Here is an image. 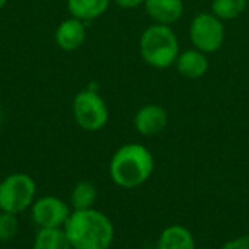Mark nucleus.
<instances>
[{
    "label": "nucleus",
    "instance_id": "1",
    "mask_svg": "<svg viewBox=\"0 0 249 249\" xmlns=\"http://www.w3.org/2000/svg\"><path fill=\"white\" fill-rule=\"evenodd\" d=\"M63 229L71 249H109L115 238L111 219L95 207L73 210Z\"/></svg>",
    "mask_w": 249,
    "mask_h": 249
},
{
    "label": "nucleus",
    "instance_id": "2",
    "mask_svg": "<svg viewBox=\"0 0 249 249\" xmlns=\"http://www.w3.org/2000/svg\"><path fill=\"white\" fill-rule=\"evenodd\" d=\"M108 171L117 187L133 190L149 181L155 171V158L146 146L127 143L115 150Z\"/></svg>",
    "mask_w": 249,
    "mask_h": 249
},
{
    "label": "nucleus",
    "instance_id": "3",
    "mask_svg": "<svg viewBox=\"0 0 249 249\" xmlns=\"http://www.w3.org/2000/svg\"><path fill=\"white\" fill-rule=\"evenodd\" d=\"M139 48L143 61L158 70L174 66L181 53L178 36L172 28L159 23H155L143 31Z\"/></svg>",
    "mask_w": 249,
    "mask_h": 249
},
{
    "label": "nucleus",
    "instance_id": "4",
    "mask_svg": "<svg viewBox=\"0 0 249 249\" xmlns=\"http://www.w3.org/2000/svg\"><path fill=\"white\" fill-rule=\"evenodd\" d=\"M36 200V182L23 172H13L0 181V212L22 214Z\"/></svg>",
    "mask_w": 249,
    "mask_h": 249
},
{
    "label": "nucleus",
    "instance_id": "5",
    "mask_svg": "<svg viewBox=\"0 0 249 249\" xmlns=\"http://www.w3.org/2000/svg\"><path fill=\"white\" fill-rule=\"evenodd\" d=\"M71 111L76 124L82 130L90 133L102 130L109 120L107 102L93 89H83L77 92L73 98Z\"/></svg>",
    "mask_w": 249,
    "mask_h": 249
},
{
    "label": "nucleus",
    "instance_id": "6",
    "mask_svg": "<svg viewBox=\"0 0 249 249\" xmlns=\"http://www.w3.org/2000/svg\"><path fill=\"white\" fill-rule=\"evenodd\" d=\"M226 29L222 19L212 12H201L194 16L190 25V39L194 48L204 54H212L223 47Z\"/></svg>",
    "mask_w": 249,
    "mask_h": 249
},
{
    "label": "nucleus",
    "instance_id": "7",
    "mask_svg": "<svg viewBox=\"0 0 249 249\" xmlns=\"http://www.w3.org/2000/svg\"><path fill=\"white\" fill-rule=\"evenodd\" d=\"M71 212L70 204L55 196L38 197L29 209L31 220L38 229L64 228Z\"/></svg>",
    "mask_w": 249,
    "mask_h": 249
},
{
    "label": "nucleus",
    "instance_id": "8",
    "mask_svg": "<svg viewBox=\"0 0 249 249\" xmlns=\"http://www.w3.org/2000/svg\"><path fill=\"white\" fill-rule=\"evenodd\" d=\"M169 121L168 111L162 105L147 104L143 105L134 115L133 124L139 134L144 137H153L160 134Z\"/></svg>",
    "mask_w": 249,
    "mask_h": 249
},
{
    "label": "nucleus",
    "instance_id": "9",
    "mask_svg": "<svg viewBox=\"0 0 249 249\" xmlns=\"http://www.w3.org/2000/svg\"><path fill=\"white\" fill-rule=\"evenodd\" d=\"M86 22L77 18H67L64 19L55 29L54 39L55 44L67 53L79 50L86 41Z\"/></svg>",
    "mask_w": 249,
    "mask_h": 249
},
{
    "label": "nucleus",
    "instance_id": "10",
    "mask_svg": "<svg viewBox=\"0 0 249 249\" xmlns=\"http://www.w3.org/2000/svg\"><path fill=\"white\" fill-rule=\"evenodd\" d=\"M146 13L159 25H168L178 22L184 15L182 0H146Z\"/></svg>",
    "mask_w": 249,
    "mask_h": 249
},
{
    "label": "nucleus",
    "instance_id": "11",
    "mask_svg": "<svg viewBox=\"0 0 249 249\" xmlns=\"http://www.w3.org/2000/svg\"><path fill=\"white\" fill-rule=\"evenodd\" d=\"M175 66L181 76L187 79H200L207 73L210 63L207 54H204L197 48H193L179 53Z\"/></svg>",
    "mask_w": 249,
    "mask_h": 249
},
{
    "label": "nucleus",
    "instance_id": "12",
    "mask_svg": "<svg viewBox=\"0 0 249 249\" xmlns=\"http://www.w3.org/2000/svg\"><path fill=\"white\" fill-rule=\"evenodd\" d=\"M156 249H197L194 235L182 225L165 228L158 239Z\"/></svg>",
    "mask_w": 249,
    "mask_h": 249
},
{
    "label": "nucleus",
    "instance_id": "13",
    "mask_svg": "<svg viewBox=\"0 0 249 249\" xmlns=\"http://www.w3.org/2000/svg\"><path fill=\"white\" fill-rule=\"evenodd\" d=\"M111 0H67L70 16L83 22L101 18L109 7Z\"/></svg>",
    "mask_w": 249,
    "mask_h": 249
},
{
    "label": "nucleus",
    "instance_id": "14",
    "mask_svg": "<svg viewBox=\"0 0 249 249\" xmlns=\"http://www.w3.org/2000/svg\"><path fill=\"white\" fill-rule=\"evenodd\" d=\"M98 198L96 187L89 181H79L70 193L71 210H88L93 209Z\"/></svg>",
    "mask_w": 249,
    "mask_h": 249
},
{
    "label": "nucleus",
    "instance_id": "15",
    "mask_svg": "<svg viewBox=\"0 0 249 249\" xmlns=\"http://www.w3.org/2000/svg\"><path fill=\"white\" fill-rule=\"evenodd\" d=\"M32 249H71V245L63 228L38 229Z\"/></svg>",
    "mask_w": 249,
    "mask_h": 249
},
{
    "label": "nucleus",
    "instance_id": "16",
    "mask_svg": "<svg viewBox=\"0 0 249 249\" xmlns=\"http://www.w3.org/2000/svg\"><path fill=\"white\" fill-rule=\"evenodd\" d=\"M248 6V0H213L212 13L222 20H233L239 18Z\"/></svg>",
    "mask_w": 249,
    "mask_h": 249
},
{
    "label": "nucleus",
    "instance_id": "17",
    "mask_svg": "<svg viewBox=\"0 0 249 249\" xmlns=\"http://www.w3.org/2000/svg\"><path fill=\"white\" fill-rule=\"evenodd\" d=\"M19 231V220L16 214L0 212V242H10Z\"/></svg>",
    "mask_w": 249,
    "mask_h": 249
},
{
    "label": "nucleus",
    "instance_id": "18",
    "mask_svg": "<svg viewBox=\"0 0 249 249\" xmlns=\"http://www.w3.org/2000/svg\"><path fill=\"white\" fill-rule=\"evenodd\" d=\"M220 249H249V235H242L228 241Z\"/></svg>",
    "mask_w": 249,
    "mask_h": 249
},
{
    "label": "nucleus",
    "instance_id": "19",
    "mask_svg": "<svg viewBox=\"0 0 249 249\" xmlns=\"http://www.w3.org/2000/svg\"><path fill=\"white\" fill-rule=\"evenodd\" d=\"M120 7L123 9H136L142 4H144L146 0H114Z\"/></svg>",
    "mask_w": 249,
    "mask_h": 249
},
{
    "label": "nucleus",
    "instance_id": "20",
    "mask_svg": "<svg viewBox=\"0 0 249 249\" xmlns=\"http://www.w3.org/2000/svg\"><path fill=\"white\" fill-rule=\"evenodd\" d=\"M7 1H9V0H0V10L7 4Z\"/></svg>",
    "mask_w": 249,
    "mask_h": 249
},
{
    "label": "nucleus",
    "instance_id": "21",
    "mask_svg": "<svg viewBox=\"0 0 249 249\" xmlns=\"http://www.w3.org/2000/svg\"><path fill=\"white\" fill-rule=\"evenodd\" d=\"M0 124H1V111H0Z\"/></svg>",
    "mask_w": 249,
    "mask_h": 249
}]
</instances>
